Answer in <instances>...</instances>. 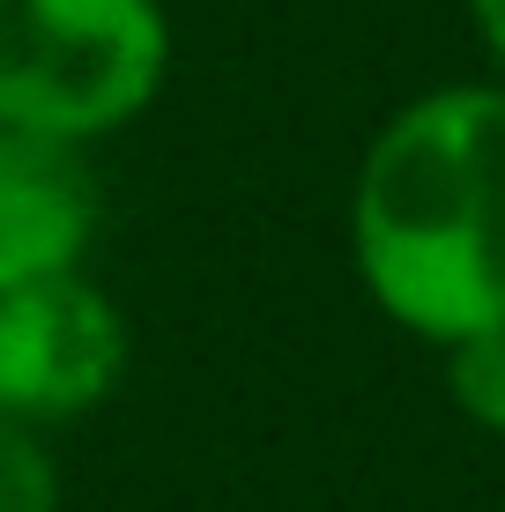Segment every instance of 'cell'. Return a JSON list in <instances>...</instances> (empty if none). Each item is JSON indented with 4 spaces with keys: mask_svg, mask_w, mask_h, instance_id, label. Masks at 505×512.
Here are the masks:
<instances>
[{
    "mask_svg": "<svg viewBox=\"0 0 505 512\" xmlns=\"http://www.w3.org/2000/svg\"><path fill=\"white\" fill-rule=\"evenodd\" d=\"M350 268L387 327L446 349L505 327V82L402 97L350 171Z\"/></svg>",
    "mask_w": 505,
    "mask_h": 512,
    "instance_id": "cell-1",
    "label": "cell"
},
{
    "mask_svg": "<svg viewBox=\"0 0 505 512\" xmlns=\"http://www.w3.org/2000/svg\"><path fill=\"white\" fill-rule=\"evenodd\" d=\"M171 60L164 0H0V127L97 149L156 112Z\"/></svg>",
    "mask_w": 505,
    "mask_h": 512,
    "instance_id": "cell-2",
    "label": "cell"
},
{
    "mask_svg": "<svg viewBox=\"0 0 505 512\" xmlns=\"http://www.w3.org/2000/svg\"><path fill=\"white\" fill-rule=\"evenodd\" d=\"M127 372L134 320L90 268L0 290V416L30 431H67L97 416Z\"/></svg>",
    "mask_w": 505,
    "mask_h": 512,
    "instance_id": "cell-3",
    "label": "cell"
},
{
    "mask_svg": "<svg viewBox=\"0 0 505 512\" xmlns=\"http://www.w3.org/2000/svg\"><path fill=\"white\" fill-rule=\"evenodd\" d=\"M104 231V186L90 149L0 127V290L90 268Z\"/></svg>",
    "mask_w": 505,
    "mask_h": 512,
    "instance_id": "cell-4",
    "label": "cell"
},
{
    "mask_svg": "<svg viewBox=\"0 0 505 512\" xmlns=\"http://www.w3.org/2000/svg\"><path fill=\"white\" fill-rule=\"evenodd\" d=\"M439 372H446V401L468 431L505 438V327L461 334V342L439 349Z\"/></svg>",
    "mask_w": 505,
    "mask_h": 512,
    "instance_id": "cell-5",
    "label": "cell"
},
{
    "mask_svg": "<svg viewBox=\"0 0 505 512\" xmlns=\"http://www.w3.org/2000/svg\"><path fill=\"white\" fill-rule=\"evenodd\" d=\"M0 512H67V475L52 461V431L0 416Z\"/></svg>",
    "mask_w": 505,
    "mask_h": 512,
    "instance_id": "cell-6",
    "label": "cell"
},
{
    "mask_svg": "<svg viewBox=\"0 0 505 512\" xmlns=\"http://www.w3.org/2000/svg\"><path fill=\"white\" fill-rule=\"evenodd\" d=\"M468 8V30H476V45H483V67L505 82V0H461Z\"/></svg>",
    "mask_w": 505,
    "mask_h": 512,
    "instance_id": "cell-7",
    "label": "cell"
},
{
    "mask_svg": "<svg viewBox=\"0 0 505 512\" xmlns=\"http://www.w3.org/2000/svg\"><path fill=\"white\" fill-rule=\"evenodd\" d=\"M498 512H505V505H498Z\"/></svg>",
    "mask_w": 505,
    "mask_h": 512,
    "instance_id": "cell-8",
    "label": "cell"
}]
</instances>
